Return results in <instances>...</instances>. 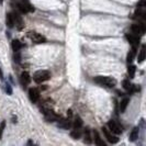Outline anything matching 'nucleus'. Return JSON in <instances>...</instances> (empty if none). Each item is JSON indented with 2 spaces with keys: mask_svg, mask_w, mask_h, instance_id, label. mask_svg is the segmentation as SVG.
I'll use <instances>...</instances> for the list:
<instances>
[{
  "mask_svg": "<svg viewBox=\"0 0 146 146\" xmlns=\"http://www.w3.org/2000/svg\"><path fill=\"white\" fill-rule=\"evenodd\" d=\"M94 80H95V82L101 85V86H106V87L109 88L114 87L115 84H117L115 79H113L111 77H108V76H97V77H95Z\"/></svg>",
  "mask_w": 146,
  "mask_h": 146,
  "instance_id": "nucleus-1",
  "label": "nucleus"
},
{
  "mask_svg": "<svg viewBox=\"0 0 146 146\" xmlns=\"http://www.w3.org/2000/svg\"><path fill=\"white\" fill-rule=\"evenodd\" d=\"M51 78V73L48 70H37L33 75V80L36 84H42Z\"/></svg>",
  "mask_w": 146,
  "mask_h": 146,
  "instance_id": "nucleus-2",
  "label": "nucleus"
},
{
  "mask_svg": "<svg viewBox=\"0 0 146 146\" xmlns=\"http://www.w3.org/2000/svg\"><path fill=\"white\" fill-rule=\"evenodd\" d=\"M11 15H12L13 24H15V28L19 30V31H21L24 28V22L22 20V17L18 12H13V13H11Z\"/></svg>",
  "mask_w": 146,
  "mask_h": 146,
  "instance_id": "nucleus-3",
  "label": "nucleus"
},
{
  "mask_svg": "<svg viewBox=\"0 0 146 146\" xmlns=\"http://www.w3.org/2000/svg\"><path fill=\"white\" fill-rule=\"evenodd\" d=\"M17 6H18V9L21 11L22 13H28V12H32V11H34V8L32 7L29 2H27V1L19 2Z\"/></svg>",
  "mask_w": 146,
  "mask_h": 146,
  "instance_id": "nucleus-4",
  "label": "nucleus"
},
{
  "mask_svg": "<svg viewBox=\"0 0 146 146\" xmlns=\"http://www.w3.org/2000/svg\"><path fill=\"white\" fill-rule=\"evenodd\" d=\"M29 37L34 42V43H36V44L45 43V42H46V38H45L43 35L36 33V32H29Z\"/></svg>",
  "mask_w": 146,
  "mask_h": 146,
  "instance_id": "nucleus-5",
  "label": "nucleus"
},
{
  "mask_svg": "<svg viewBox=\"0 0 146 146\" xmlns=\"http://www.w3.org/2000/svg\"><path fill=\"white\" fill-rule=\"evenodd\" d=\"M102 132H103V134H104V136H106V139H108L111 144H115V143L119 142L117 136L113 135V133L111 131H109L107 127H102Z\"/></svg>",
  "mask_w": 146,
  "mask_h": 146,
  "instance_id": "nucleus-6",
  "label": "nucleus"
},
{
  "mask_svg": "<svg viewBox=\"0 0 146 146\" xmlns=\"http://www.w3.org/2000/svg\"><path fill=\"white\" fill-rule=\"evenodd\" d=\"M108 126H109V130L113 134H117H117H121L122 133V127L117 124L115 121H113V120H111V121L108 122Z\"/></svg>",
  "mask_w": 146,
  "mask_h": 146,
  "instance_id": "nucleus-7",
  "label": "nucleus"
},
{
  "mask_svg": "<svg viewBox=\"0 0 146 146\" xmlns=\"http://www.w3.org/2000/svg\"><path fill=\"white\" fill-rule=\"evenodd\" d=\"M43 113L45 115V119L48 121V122H55L58 120V115L56 113H54L52 110H43Z\"/></svg>",
  "mask_w": 146,
  "mask_h": 146,
  "instance_id": "nucleus-8",
  "label": "nucleus"
},
{
  "mask_svg": "<svg viewBox=\"0 0 146 146\" xmlns=\"http://www.w3.org/2000/svg\"><path fill=\"white\" fill-rule=\"evenodd\" d=\"M126 40L130 42L132 47H137L139 45V37L136 34H126L125 35Z\"/></svg>",
  "mask_w": 146,
  "mask_h": 146,
  "instance_id": "nucleus-9",
  "label": "nucleus"
},
{
  "mask_svg": "<svg viewBox=\"0 0 146 146\" xmlns=\"http://www.w3.org/2000/svg\"><path fill=\"white\" fill-rule=\"evenodd\" d=\"M29 98L33 103L37 102L38 99H40V92H38V90L35 89V88H31L29 90Z\"/></svg>",
  "mask_w": 146,
  "mask_h": 146,
  "instance_id": "nucleus-10",
  "label": "nucleus"
},
{
  "mask_svg": "<svg viewBox=\"0 0 146 146\" xmlns=\"http://www.w3.org/2000/svg\"><path fill=\"white\" fill-rule=\"evenodd\" d=\"M132 31L134 34L139 35V34H143L145 32V27H144V23H136V24H133L132 25Z\"/></svg>",
  "mask_w": 146,
  "mask_h": 146,
  "instance_id": "nucleus-11",
  "label": "nucleus"
},
{
  "mask_svg": "<svg viewBox=\"0 0 146 146\" xmlns=\"http://www.w3.org/2000/svg\"><path fill=\"white\" fill-rule=\"evenodd\" d=\"M20 79H21L22 86L24 88L27 87V85H29L30 82H31V77H30V74L28 73V72H23V73L21 74Z\"/></svg>",
  "mask_w": 146,
  "mask_h": 146,
  "instance_id": "nucleus-12",
  "label": "nucleus"
},
{
  "mask_svg": "<svg viewBox=\"0 0 146 146\" xmlns=\"http://www.w3.org/2000/svg\"><path fill=\"white\" fill-rule=\"evenodd\" d=\"M57 125H58L59 127H62V129L68 130V129L72 126V123H70V121H69V120H67V119H62L58 123H57Z\"/></svg>",
  "mask_w": 146,
  "mask_h": 146,
  "instance_id": "nucleus-13",
  "label": "nucleus"
},
{
  "mask_svg": "<svg viewBox=\"0 0 146 146\" xmlns=\"http://www.w3.org/2000/svg\"><path fill=\"white\" fill-rule=\"evenodd\" d=\"M135 55H136V47H132V50L129 52V54H127V59H126L129 64L133 62V59H134V57H135Z\"/></svg>",
  "mask_w": 146,
  "mask_h": 146,
  "instance_id": "nucleus-14",
  "label": "nucleus"
},
{
  "mask_svg": "<svg viewBox=\"0 0 146 146\" xmlns=\"http://www.w3.org/2000/svg\"><path fill=\"white\" fill-rule=\"evenodd\" d=\"M22 48V43L19 40H13L12 41V50L15 52H19Z\"/></svg>",
  "mask_w": 146,
  "mask_h": 146,
  "instance_id": "nucleus-15",
  "label": "nucleus"
},
{
  "mask_svg": "<svg viewBox=\"0 0 146 146\" xmlns=\"http://www.w3.org/2000/svg\"><path fill=\"white\" fill-rule=\"evenodd\" d=\"M129 102H130V100H129L127 98H125V99H123V100L121 101V103H120V112H121V113H124L125 112Z\"/></svg>",
  "mask_w": 146,
  "mask_h": 146,
  "instance_id": "nucleus-16",
  "label": "nucleus"
},
{
  "mask_svg": "<svg viewBox=\"0 0 146 146\" xmlns=\"http://www.w3.org/2000/svg\"><path fill=\"white\" fill-rule=\"evenodd\" d=\"M95 143L97 145L99 146H104L106 145V143L102 141V139L100 137V135H99V133L97 131H95Z\"/></svg>",
  "mask_w": 146,
  "mask_h": 146,
  "instance_id": "nucleus-17",
  "label": "nucleus"
},
{
  "mask_svg": "<svg viewBox=\"0 0 146 146\" xmlns=\"http://www.w3.org/2000/svg\"><path fill=\"white\" fill-rule=\"evenodd\" d=\"M137 137H139V129L135 127V129H133V131L130 134V139H131L132 142H134V141H136Z\"/></svg>",
  "mask_w": 146,
  "mask_h": 146,
  "instance_id": "nucleus-18",
  "label": "nucleus"
},
{
  "mask_svg": "<svg viewBox=\"0 0 146 146\" xmlns=\"http://www.w3.org/2000/svg\"><path fill=\"white\" fill-rule=\"evenodd\" d=\"M6 22H7V25L8 28H13V20H12V15H11V13H7V17H6Z\"/></svg>",
  "mask_w": 146,
  "mask_h": 146,
  "instance_id": "nucleus-19",
  "label": "nucleus"
},
{
  "mask_svg": "<svg viewBox=\"0 0 146 146\" xmlns=\"http://www.w3.org/2000/svg\"><path fill=\"white\" fill-rule=\"evenodd\" d=\"M145 59V46L143 45L142 46V48H141V51H139V63H142L143 60Z\"/></svg>",
  "mask_w": 146,
  "mask_h": 146,
  "instance_id": "nucleus-20",
  "label": "nucleus"
},
{
  "mask_svg": "<svg viewBox=\"0 0 146 146\" xmlns=\"http://www.w3.org/2000/svg\"><path fill=\"white\" fill-rule=\"evenodd\" d=\"M82 126V120H81L80 117H77L74 121V127L75 129H80Z\"/></svg>",
  "mask_w": 146,
  "mask_h": 146,
  "instance_id": "nucleus-21",
  "label": "nucleus"
},
{
  "mask_svg": "<svg viewBox=\"0 0 146 146\" xmlns=\"http://www.w3.org/2000/svg\"><path fill=\"white\" fill-rule=\"evenodd\" d=\"M91 142H92V139L90 136V131H89V129H86V131H85V143L86 144H91Z\"/></svg>",
  "mask_w": 146,
  "mask_h": 146,
  "instance_id": "nucleus-22",
  "label": "nucleus"
},
{
  "mask_svg": "<svg viewBox=\"0 0 146 146\" xmlns=\"http://www.w3.org/2000/svg\"><path fill=\"white\" fill-rule=\"evenodd\" d=\"M135 72H136V67L134 65H130L129 66V69H127V73H129V76L130 78H133L135 76Z\"/></svg>",
  "mask_w": 146,
  "mask_h": 146,
  "instance_id": "nucleus-23",
  "label": "nucleus"
},
{
  "mask_svg": "<svg viewBox=\"0 0 146 146\" xmlns=\"http://www.w3.org/2000/svg\"><path fill=\"white\" fill-rule=\"evenodd\" d=\"M70 136H72L73 139H80L81 133H80V131H79L78 129H76L75 131L70 132Z\"/></svg>",
  "mask_w": 146,
  "mask_h": 146,
  "instance_id": "nucleus-24",
  "label": "nucleus"
},
{
  "mask_svg": "<svg viewBox=\"0 0 146 146\" xmlns=\"http://www.w3.org/2000/svg\"><path fill=\"white\" fill-rule=\"evenodd\" d=\"M135 15H136V18H139V19H142L143 21H145V11H142V10H137L136 12H135Z\"/></svg>",
  "mask_w": 146,
  "mask_h": 146,
  "instance_id": "nucleus-25",
  "label": "nucleus"
},
{
  "mask_svg": "<svg viewBox=\"0 0 146 146\" xmlns=\"http://www.w3.org/2000/svg\"><path fill=\"white\" fill-rule=\"evenodd\" d=\"M122 86H123V88H124L125 90H130L132 87V85L130 84V80H127V79H125V80H123V82H122Z\"/></svg>",
  "mask_w": 146,
  "mask_h": 146,
  "instance_id": "nucleus-26",
  "label": "nucleus"
},
{
  "mask_svg": "<svg viewBox=\"0 0 146 146\" xmlns=\"http://www.w3.org/2000/svg\"><path fill=\"white\" fill-rule=\"evenodd\" d=\"M5 90H6V92H7L8 95H12V88H11V86L8 84V82H6L5 84Z\"/></svg>",
  "mask_w": 146,
  "mask_h": 146,
  "instance_id": "nucleus-27",
  "label": "nucleus"
},
{
  "mask_svg": "<svg viewBox=\"0 0 146 146\" xmlns=\"http://www.w3.org/2000/svg\"><path fill=\"white\" fill-rule=\"evenodd\" d=\"M5 127H6V122L2 121L1 124H0V139H2V134H3V131H5Z\"/></svg>",
  "mask_w": 146,
  "mask_h": 146,
  "instance_id": "nucleus-28",
  "label": "nucleus"
},
{
  "mask_svg": "<svg viewBox=\"0 0 146 146\" xmlns=\"http://www.w3.org/2000/svg\"><path fill=\"white\" fill-rule=\"evenodd\" d=\"M139 7H145V0H141V1H139Z\"/></svg>",
  "mask_w": 146,
  "mask_h": 146,
  "instance_id": "nucleus-29",
  "label": "nucleus"
},
{
  "mask_svg": "<svg viewBox=\"0 0 146 146\" xmlns=\"http://www.w3.org/2000/svg\"><path fill=\"white\" fill-rule=\"evenodd\" d=\"M67 114H68V117H72V110H68L67 111Z\"/></svg>",
  "mask_w": 146,
  "mask_h": 146,
  "instance_id": "nucleus-30",
  "label": "nucleus"
},
{
  "mask_svg": "<svg viewBox=\"0 0 146 146\" xmlns=\"http://www.w3.org/2000/svg\"><path fill=\"white\" fill-rule=\"evenodd\" d=\"M0 79H3V75H2V72H1V69H0Z\"/></svg>",
  "mask_w": 146,
  "mask_h": 146,
  "instance_id": "nucleus-31",
  "label": "nucleus"
},
{
  "mask_svg": "<svg viewBox=\"0 0 146 146\" xmlns=\"http://www.w3.org/2000/svg\"><path fill=\"white\" fill-rule=\"evenodd\" d=\"M28 145H33V142H32V141H29V142H28Z\"/></svg>",
  "mask_w": 146,
  "mask_h": 146,
  "instance_id": "nucleus-32",
  "label": "nucleus"
},
{
  "mask_svg": "<svg viewBox=\"0 0 146 146\" xmlns=\"http://www.w3.org/2000/svg\"><path fill=\"white\" fill-rule=\"evenodd\" d=\"M3 2V0H0V3H2Z\"/></svg>",
  "mask_w": 146,
  "mask_h": 146,
  "instance_id": "nucleus-33",
  "label": "nucleus"
}]
</instances>
